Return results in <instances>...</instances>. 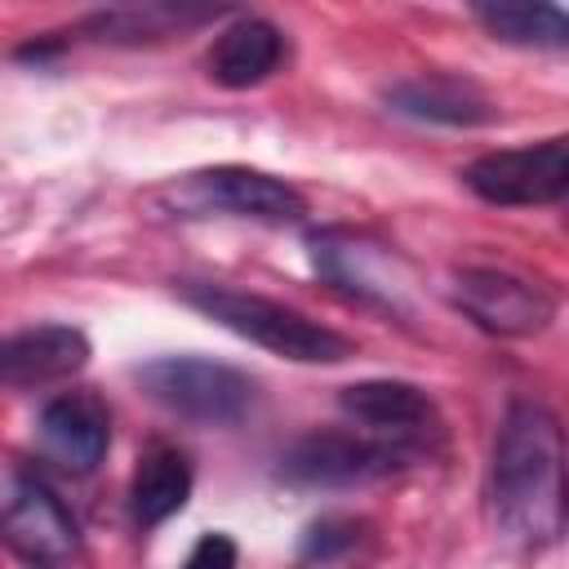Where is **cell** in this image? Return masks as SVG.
Segmentation results:
<instances>
[{
  "instance_id": "obj_8",
  "label": "cell",
  "mask_w": 569,
  "mask_h": 569,
  "mask_svg": "<svg viewBox=\"0 0 569 569\" xmlns=\"http://www.w3.org/2000/svg\"><path fill=\"white\" fill-rule=\"evenodd\" d=\"M0 538L40 565H58L80 547L71 511L36 476H9V485L0 489Z\"/></svg>"
},
{
  "instance_id": "obj_9",
  "label": "cell",
  "mask_w": 569,
  "mask_h": 569,
  "mask_svg": "<svg viewBox=\"0 0 569 569\" xmlns=\"http://www.w3.org/2000/svg\"><path fill=\"white\" fill-rule=\"evenodd\" d=\"M338 409L369 436L382 440H400V445H418L427 440V431H436V405L422 387L400 382V378H365L338 391Z\"/></svg>"
},
{
  "instance_id": "obj_17",
  "label": "cell",
  "mask_w": 569,
  "mask_h": 569,
  "mask_svg": "<svg viewBox=\"0 0 569 569\" xmlns=\"http://www.w3.org/2000/svg\"><path fill=\"white\" fill-rule=\"evenodd\" d=\"M347 547H356V520H338V516H329V520H320V525L307 529L302 556H307V560H333V556L347 551Z\"/></svg>"
},
{
  "instance_id": "obj_12",
  "label": "cell",
  "mask_w": 569,
  "mask_h": 569,
  "mask_svg": "<svg viewBox=\"0 0 569 569\" xmlns=\"http://www.w3.org/2000/svg\"><path fill=\"white\" fill-rule=\"evenodd\" d=\"M311 258H316V271L329 284L347 289L351 298L378 302L387 311L400 307V293H396V284L387 276L391 271V258L378 244H369L360 236H347V231H316L311 236Z\"/></svg>"
},
{
  "instance_id": "obj_5",
  "label": "cell",
  "mask_w": 569,
  "mask_h": 569,
  "mask_svg": "<svg viewBox=\"0 0 569 569\" xmlns=\"http://www.w3.org/2000/svg\"><path fill=\"white\" fill-rule=\"evenodd\" d=\"M453 307L493 338H533L556 320V293L542 280L502 271V267H467L453 276Z\"/></svg>"
},
{
  "instance_id": "obj_1",
  "label": "cell",
  "mask_w": 569,
  "mask_h": 569,
  "mask_svg": "<svg viewBox=\"0 0 569 569\" xmlns=\"http://www.w3.org/2000/svg\"><path fill=\"white\" fill-rule=\"evenodd\" d=\"M560 422L538 400H516L493 440L489 458V507L507 538L525 547H547L565 529V485H560Z\"/></svg>"
},
{
  "instance_id": "obj_11",
  "label": "cell",
  "mask_w": 569,
  "mask_h": 569,
  "mask_svg": "<svg viewBox=\"0 0 569 569\" xmlns=\"http://www.w3.org/2000/svg\"><path fill=\"white\" fill-rule=\"evenodd\" d=\"M36 436H40V449L49 462H58L71 476H89L111 445V422H107L102 400L71 391V396H58L44 405Z\"/></svg>"
},
{
  "instance_id": "obj_13",
  "label": "cell",
  "mask_w": 569,
  "mask_h": 569,
  "mask_svg": "<svg viewBox=\"0 0 569 569\" xmlns=\"http://www.w3.org/2000/svg\"><path fill=\"white\" fill-rule=\"evenodd\" d=\"M382 98L396 116L427 120V124H453V129L489 124L498 116L489 93L480 84L462 80V76H413V80L391 84Z\"/></svg>"
},
{
  "instance_id": "obj_16",
  "label": "cell",
  "mask_w": 569,
  "mask_h": 569,
  "mask_svg": "<svg viewBox=\"0 0 569 569\" xmlns=\"http://www.w3.org/2000/svg\"><path fill=\"white\" fill-rule=\"evenodd\" d=\"M471 13L502 44H533V49L569 44V18L556 4H476Z\"/></svg>"
},
{
  "instance_id": "obj_18",
  "label": "cell",
  "mask_w": 569,
  "mask_h": 569,
  "mask_svg": "<svg viewBox=\"0 0 569 569\" xmlns=\"http://www.w3.org/2000/svg\"><path fill=\"white\" fill-rule=\"evenodd\" d=\"M182 569H236V542L227 533H204Z\"/></svg>"
},
{
  "instance_id": "obj_14",
  "label": "cell",
  "mask_w": 569,
  "mask_h": 569,
  "mask_svg": "<svg viewBox=\"0 0 569 569\" xmlns=\"http://www.w3.org/2000/svg\"><path fill=\"white\" fill-rule=\"evenodd\" d=\"M280 58H284V36L267 18H240L213 40L204 67L213 84L249 89V84H262L280 67Z\"/></svg>"
},
{
  "instance_id": "obj_7",
  "label": "cell",
  "mask_w": 569,
  "mask_h": 569,
  "mask_svg": "<svg viewBox=\"0 0 569 569\" xmlns=\"http://www.w3.org/2000/svg\"><path fill=\"white\" fill-rule=\"evenodd\" d=\"M462 182L485 204H502V209L556 204L569 191V142L565 138H542L533 147L489 151V156L467 164Z\"/></svg>"
},
{
  "instance_id": "obj_15",
  "label": "cell",
  "mask_w": 569,
  "mask_h": 569,
  "mask_svg": "<svg viewBox=\"0 0 569 569\" xmlns=\"http://www.w3.org/2000/svg\"><path fill=\"white\" fill-rule=\"evenodd\" d=\"M191 493V462L182 449L173 445H147L138 467H133V485H129V507L138 525H160L173 511H182Z\"/></svg>"
},
{
  "instance_id": "obj_4",
  "label": "cell",
  "mask_w": 569,
  "mask_h": 569,
  "mask_svg": "<svg viewBox=\"0 0 569 569\" xmlns=\"http://www.w3.org/2000/svg\"><path fill=\"white\" fill-rule=\"evenodd\" d=\"M422 449L369 431H311L280 453V476L307 489H356L405 471Z\"/></svg>"
},
{
  "instance_id": "obj_10",
  "label": "cell",
  "mask_w": 569,
  "mask_h": 569,
  "mask_svg": "<svg viewBox=\"0 0 569 569\" xmlns=\"http://www.w3.org/2000/svg\"><path fill=\"white\" fill-rule=\"evenodd\" d=\"M89 365V338L71 325H31L0 338V387H44Z\"/></svg>"
},
{
  "instance_id": "obj_6",
  "label": "cell",
  "mask_w": 569,
  "mask_h": 569,
  "mask_svg": "<svg viewBox=\"0 0 569 569\" xmlns=\"http://www.w3.org/2000/svg\"><path fill=\"white\" fill-rule=\"evenodd\" d=\"M178 213H236V218H262V222H293L307 213L302 191H293L289 182L244 169V164H218V169H200L178 178L169 191Z\"/></svg>"
},
{
  "instance_id": "obj_3",
  "label": "cell",
  "mask_w": 569,
  "mask_h": 569,
  "mask_svg": "<svg viewBox=\"0 0 569 569\" xmlns=\"http://www.w3.org/2000/svg\"><path fill=\"white\" fill-rule=\"evenodd\" d=\"M142 391L164 405L169 413L204 427H231L253 409V378L236 365L204 360V356H160L138 369Z\"/></svg>"
},
{
  "instance_id": "obj_2",
  "label": "cell",
  "mask_w": 569,
  "mask_h": 569,
  "mask_svg": "<svg viewBox=\"0 0 569 569\" xmlns=\"http://www.w3.org/2000/svg\"><path fill=\"white\" fill-rule=\"evenodd\" d=\"M182 302L196 307L200 316H209L213 325H222L227 333L267 347L280 360L293 365H338L347 356H356V342L342 338L338 329L276 302L262 293H244L231 284H182Z\"/></svg>"
}]
</instances>
